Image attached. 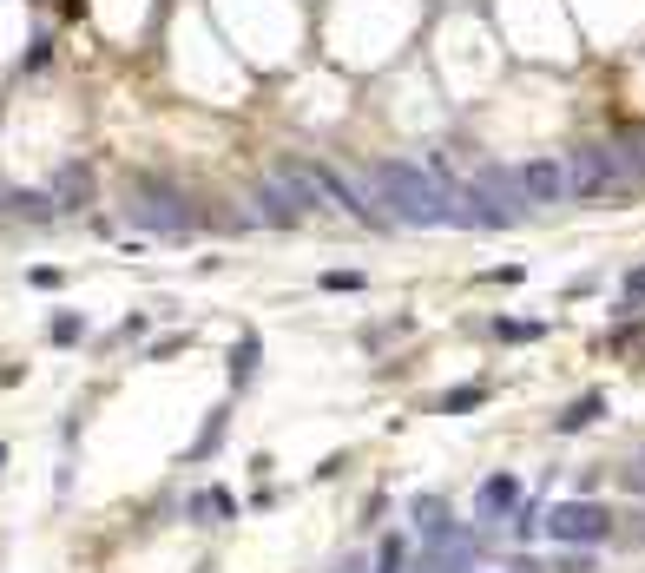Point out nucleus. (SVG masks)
Masks as SVG:
<instances>
[{"label": "nucleus", "instance_id": "obj_1", "mask_svg": "<svg viewBox=\"0 0 645 573\" xmlns=\"http://www.w3.org/2000/svg\"><path fill=\"white\" fill-rule=\"evenodd\" d=\"M369 178H376V191H382V205H389L395 224H468V211H461L428 172H415V165L382 159Z\"/></svg>", "mask_w": 645, "mask_h": 573}, {"label": "nucleus", "instance_id": "obj_2", "mask_svg": "<svg viewBox=\"0 0 645 573\" xmlns=\"http://www.w3.org/2000/svg\"><path fill=\"white\" fill-rule=\"evenodd\" d=\"M613 527H619V514L606 508V501H593V494H567V501H553L547 508V521H540V534H547L553 547H606L613 541Z\"/></svg>", "mask_w": 645, "mask_h": 573}, {"label": "nucleus", "instance_id": "obj_3", "mask_svg": "<svg viewBox=\"0 0 645 573\" xmlns=\"http://www.w3.org/2000/svg\"><path fill=\"white\" fill-rule=\"evenodd\" d=\"M567 185L580 191V198H599V191H632L619 145H580V152H567Z\"/></svg>", "mask_w": 645, "mask_h": 573}, {"label": "nucleus", "instance_id": "obj_4", "mask_svg": "<svg viewBox=\"0 0 645 573\" xmlns=\"http://www.w3.org/2000/svg\"><path fill=\"white\" fill-rule=\"evenodd\" d=\"M520 501H527V488H520V475H514V468L488 475L481 488H474V527H481V534H488V527H501L507 514L520 508Z\"/></svg>", "mask_w": 645, "mask_h": 573}, {"label": "nucleus", "instance_id": "obj_5", "mask_svg": "<svg viewBox=\"0 0 645 573\" xmlns=\"http://www.w3.org/2000/svg\"><path fill=\"white\" fill-rule=\"evenodd\" d=\"M520 191H527V198H534V205H560V198H567V165L560 159H534V165H520Z\"/></svg>", "mask_w": 645, "mask_h": 573}, {"label": "nucleus", "instance_id": "obj_19", "mask_svg": "<svg viewBox=\"0 0 645 573\" xmlns=\"http://www.w3.org/2000/svg\"><path fill=\"white\" fill-rule=\"evenodd\" d=\"M494 336H514L520 343V336H540V323H494Z\"/></svg>", "mask_w": 645, "mask_h": 573}, {"label": "nucleus", "instance_id": "obj_16", "mask_svg": "<svg viewBox=\"0 0 645 573\" xmlns=\"http://www.w3.org/2000/svg\"><path fill=\"white\" fill-rule=\"evenodd\" d=\"M613 541H626V547H645V508H639V514H626V527H613Z\"/></svg>", "mask_w": 645, "mask_h": 573}, {"label": "nucleus", "instance_id": "obj_20", "mask_svg": "<svg viewBox=\"0 0 645 573\" xmlns=\"http://www.w3.org/2000/svg\"><path fill=\"white\" fill-rule=\"evenodd\" d=\"M53 336H60V343H79V317H53Z\"/></svg>", "mask_w": 645, "mask_h": 573}, {"label": "nucleus", "instance_id": "obj_7", "mask_svg": "<svg viewBox=\"0 0 645 573\" xmlns=\"http://www.w3.org/2000/svg\"><path fill=\"white\" fill-rule=\"evenodd\" d=\"M599 415H606V396H599V389H593V396H580V402H567V409L553 415V435H580V429H593Z\"/></svg>", "mask_w": 645, "mask_h": 573}, {"label": "nucleus", "instance_id": "obj_14", "mask_svg": "<svg viewBox=\"0 0 645 573\" xmlns=\"http://www.w3.org/2000/svg\"><path fill=\"white\" fill-rule=\"evenodd\" d=\"M553 573H593V547H567V554L553 560Z\"/></svg>", "mask_w": 645, "mask_h": 573}, {"label": "nucleus", "instance_id": "obj_9", "mask_svg": "<svg viewBox=\"0 0 645 573\" xmlns=\"http://www.w3.org/2000/svg\"><path fill=\"white\" fill-rule=\"evenodd\" d=\"M540 521H547V508H540V501H520V508L507 514V534L527 547V541H540Z\"/></svg>", "mask_w": 645, "mask_h": 573}, {"label": "nucleus", "instance_id": "obj_8", "mask_svg": "<svg viewBox=\"0 0 645 573\" xmlns=\"http://www.w3.org/2000/svg\"><path fill=\"white\" fill-rule=\"evenodd\" d=\"M185 514H191V521H231L237 501L224 488H205V494H191V501H185Z\"/></svg>", "mask_w": 645, "mask_h": 573}, {"label": "nucleus", "instance_id": "obj_21", "mask_svg": "<svg viewBox=\"0 0 645 573\" xmlns=\"http://www.w3.org/2000/svg\"><path fill=\"white\" fill-rule=\"evenodd\" d=\"M330 573H369V560H362V554H343V560H336Z\"/></svg>", "mask_w": 645, "mask_h": 573}, {"label": "nucleus", "instance_id": "obj_11", "mask_svg": "<svg viewBox=\"0 0 645 573\" xmlns=\"http://www.w3.org/2000/svg\"><path fill=\"white\" fill-rule=\"evenodd\" d=\"M376 573H409V541H402V534H389V541L376 547Z\"/></svg>", "mask_w": 645, "mask_h": 573}, {"label": "nucleus", "instance_id": "obj_6", "mask_svg": "<svg viewBox=\"0 0 645 573\" xmlns=\"http://www.w3.org/2000/svg\"><path fill=\"white\" fill-rule=\"evenodd\" d=\"M409 527H415V541H448L461 521H455V508H448L441 494H415L409 501Z\"/></svg>", "mask_w": 645, "mask_h": 573}, {"label": "nucleus", "instance_id": "obj_18", "mask_svg": "<svg viewBox=\"0 0 645 573\" xmlns=\"http://www.w3.org/2000/svg\"><path fill=\"white\" fill-rule=\"evenodd\" d=\"M507 573H553V560H534V554H527V547H520V554L507 560Z\"/></svg>", "mask_w": 645, "mask_h": 573}, {"label": "nucleus", "instance_id": "obj_15", "mask_svg": "<svg viewBox=\"0 0 645 573\" xmlns=\"http://www.w3.org/2000/svg\"><path fill=\"white\" fill-rule=\"evenodd\" d=\"M251 369H257V343L244 336V343H237V356H231V376H237V382H251Z\"/></svg>", "mask_w": 645, "mask_h": 573}, {"label": "nucleus", "instance_id": "obj_10", "mask_svg": "<svg viewBox=\"0 0 645 573\" xmlns=\"http://www.w3.org/2000/svg\"><path fill=\"white\" fill-rule=\"evenodd\" d=\"M613 145H619V159H626V178L645 185V126H632L626 139H613Z\"/></svg>", "mask_w": 645, "mask_h": 573}, {"label": "nucleus", "instance_id": "obj_17", "mask_svg": "<svg viewBox=\"0 0 645 573\" xmlns=\"http://www.w3.org/2000/svg\"><path fill=\"white\" fill-rule=\"evenodd\" d=\"M224 442V409L218 415H211V422H205V435H198V455H211V448H218Z\"/></svg>", "mask_w": 645, "mask_h": 573}, {"label": "nucleus", "instance_id": "obj_13", "mask_svg": "<svg viewBox=\"0 0 645 573\" xmlns=\"http://www.w3.org/2000/svg\"><path fill=\"white\" fill-rule=\"evenodd\" d=\"M619 488L645 501V448H639V455H626V468H619Z\"/></svg>", "mask_w": 645, "mask_h": 573}, {"label": "nucleus", "instance_id": "obj_12", "mask_svg": "<svg viewBox=\"0 0 645 573\" xmlns=\"http://www.w3.org/2000/svg\"><path fill=\"white\" fill-rule=\"evenodd\" d=\"M481 402H488V389H481V382H461V389H448V396H441V415H461V409H481Z\"/></svg>", "mask_w": 645, "mask_h": 573}, {"label": "nucleus", "instance_id": "obj_22", "mask_svg": "<svg viewBox=\"0 0 645 573\" xmlns=\"http://www.w3.org/2000/svg\"><path fill=\"white\" fill-rule=\"evenodd\" d=\"M626 297H632V303H645V264H639V271L626 277Z\"/></svg>", "mask_w": 645, "mask_h": 573}, {"label": "nucleus", "instance_id": "obj_23", "mask_svg": "<svg viewBox=\"0 0 645 573\" xmlns=\"http://www.w3.org/2000/svg\"><path fill=\"white\" fill-rule=\"evenodd\" d=\"M0 468H7V448H0Z\"/></svg>", "mask_w": 645, "mask_h": 573}]
</instances>
